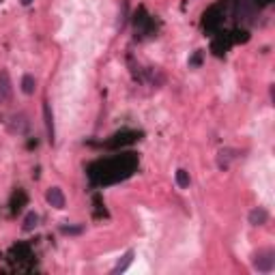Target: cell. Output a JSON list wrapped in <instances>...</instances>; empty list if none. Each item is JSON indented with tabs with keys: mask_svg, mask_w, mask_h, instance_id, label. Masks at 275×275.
I'll return each mask as SVG.
<instances>
[{
	"mask_svg": "<svg viewBox=\"0 0 275 275\" xmlns=\"http://www.w3.org/2000/svg\"><path fill=\"white\" fill-rule=\"evenodd\" d=\"M0 3H3V0H0Z\"/></svg>",
	"mask_w": 275,
	"mask_h": 275,
	"instance_id": "16",
	"label": "cell"
},
{
	"mask_svg": "<svg viewBox=\"0 0 275 275\" xmlns=\"http://www.w3.org/2000/svg\"><path fill=\"white\" fill-rule=\"evenodd\" d=\"M43 118H45V129H48V140H50V144H54L56 142V133H54V116H52L48 101L43 104Z\"/></svg>",
	"mask_w": 275,
	"mask_h": 275,
	"instance_id": "5",
	"label": "cell"
},
{
	"mask_svg": "<svg viewBox=\"0 0 275 275\" xmlns=\"http://www.w3.org/2000/svg\"><path fill=\"white\" fill-rule=\"evenodd\" d=\"M35 88H37L35 78H32V76H24V78H22V93H24V95H32Z\"/></svg>",
	"mask_w": 275,
	"mask_h": 275,
	"instance_id": "11",
	"label": "cell"
},
{
	"mask_svg": "<svg viewBox=\"0 0 275 275\" xmlns=\"http://www.w3.org/2000/svg\"><path fill=\"white\" fill-rule=\"evenodd\" d=\"M20 3H22L24 7H28V5H32V0H20Z\"/></svg>",
	"mask_w": 275,
	"mask_h": 275,
	"instance_id": "15",
	"label": "cell"
},
{
	"mask_svg": "<svg viewBox=\"0 0 275 275\" xmlns=\"http://www.w3.org/2000/svg\"><path fill=\"white\" fill-rule=\"evenodd\" d=\"M45 200H48V204H52L54 209H65V202H67L60 187H50L48 194H45Z\"/></svg>",
	"mask_w": 275,
	"mask_h": 275,
	"instance_id": "4",
	"label": "cell"
},
{
	"mask_svg": "<svg viewBox=\"0 0 275 275\" xmlns=\"http://www.w3.org/2000/svg\"><path fill=\"white\" fill-rule=\"evenodd\" d=\"M252 264H254V269L260 271V273L273 271V267H275V252L273 250H260V252H256L254 258H252Z\"/></svg>",
	"mask_w": 275,
	"mask_h": 275,
	"instance_id": "1",
	"label": "cell"
},
{
	"mask_svg": "<svg viewBox=\"0 0 275 275\" xmlns=\"http://www.w3.org/2000/svg\"><path fill=\"white\" fill-rule=\"evenodd\" d=\"M189 172L187 170H179L177 172V185L181 187V189H185V187H189Z\"/></svg>",
	"mask_w": 275,
	"mask_h": 275,
	"instance_id": "12",
	"label": "cell"
},
{
	"mask_svg": "<svg viewBox=\"0 0 275 275\" xmlns=\"http://www.w3.org/2000/svg\"><path fill=\"white\" fill-rule=\"evenodd\" d=\"M267 219H269V213L262 207L250 211V224L252 226H262V224H267Z\"/></svg>",
	"mask_w": 275,
	"mask_h": 275,
	"instance_id": "7",
	"label": "cell"
},
{
	"mask_svg": "<svg viewBox=\"0 0 275 275\" xmlns=\"http://www.w3.org/2000/svg\"><path fill=\"white\" fill-rule=\"evenodd\" d=\"M234 159H236V151H232V149H222V151L217 153V166H219V170H228Z\"/></svg>",
	"mask_w": 275,
	"mask_h": 275,
	"instance_id": "6",
	"label": "cell"
},
{
	"mask_svg": "<svg viewBox=\"0 0 275 275\" xmlns=\"http://www.w3.org/2000/svg\"><path fill=\"white\" fill-rule=\"evenodd\" d=\"M131 262H133V252L129 250V252H127V254L123 256V260H118V264H116V267L112 269V273H114V275H116V273H123L127 267H129Z\"/></svg>",
	"mask_w": 275,
	"mask_h": 275,
	"instance_id": "10",
	"label": "cell"
},
{
	"mask_svg": "<svg viewBox=\"0 0 275 275\" xmlns=\"http://www.w3.org/2000/svg\"><path fill=\"white\" fill-rule=\"evenodd\" d=\"M37 226H39V215H37L35 211H30V213L24 217V222H22V230L24 232H32Z\"/></svg>",
	"mask_w": 275,
	"mask_h": 275,
	"instance_id": "9",
	"label": "cell"
},
{
	"mask_svg": "<svg viewBox=\"0 0 275 275\" xmlns=\"http://www.w3.org/2000/svg\"><path fill=\"white\" fill-rule=\"evenodd\" d=\"M13 95V84H11V78H9L7 71H0V104L9 101Z\"/></svg>",
	"mask_w": 275,
	"mask_h": 275,
	"instance_id": "3",
	"label": "cell"
},
{
	"mask_svg": "<svg viewBox=\"0 0 275 275\" xmlns=\"http://www.w3.org/2000/svg\"><path fill=\"white\" fill-rule=\"evenodd\" d=\"M200 58H202V52H200V50H198V52L194 54V58H191V60H189V65H191V67H196V65H200Z\"/></svg>",
	"mask_w": 275,
	"mask_h": 275,
	"instance_id": "14",
	"label": "cell"
},
{
	"mask_svg": "<svg viewBox=\"0 0 275 275\" xmlns=\"http://www.w3.org/2000/svg\"><path fill=\"white\" fill-rule=\"evenodd\" d=\"M60 232L62 234H80L82 226H60Z\"/></svg>",
	"mask_w": 275,
	"mask_h": 275,
	"instance_id": "13",
	"label": "cell"
},
{
	"mask_svg": "<svg viewBox=\"0 0 275 275\" xmlns=\"http://www.w3.org/2000/svg\"><path fill=\"white\" fill-rule=\"evenodd\" d=\"M236 17H239L241 22L250 24L256 17V5L252 0H239V3H236Z\"/></svg>",
	"mask_w": 275,
	"mask_h": 275,
	"instance_id": "2",
	"label": "cell"
},
{
	"mask_svg": "<svg viewBox=\"0 0 275 275\" xmlns=\"http://www.w3.org/2000/svg\"><path fill=\"white\" fill-rule=\"evenodd\" d=\"M11 118H13L15 123H9V129H11L13 133H24L26 129H28V121H26L24 114H15Z\"/></svg>",
	"mask_w": 275,
	"mask_h": 275,
	"instance_id": "8",
	"label": "cell"
}]
</instances>
